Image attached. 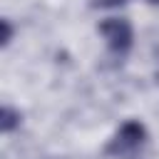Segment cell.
Returning <instances> with one entry per match:
<instances>
[{
  "instance_id": "obj_2",
  "label": "cell",
  "mask_w": 159,
  "mask_h": 159,
  "mask_svg": "<svg viewBox=\"0 0 159 159\" xmlns=\"http://www.w3.org/2000/svg\"><path fill=\"white\" fill-rule=\"evenodd\" d=\"M99 35L104 37V42L109 45V50H114V52H127L129 47H132V40H134V32H132V25H129V20H124V17H107V20H102L99 22Z\"/></svg>"
},
{
  "instance_id": "obj_3",
  "label": "cell",
  "mask_w": 159,
  "mask_h": 159,
  "mask_svg": "<svg viewBox=\"0 0 159 159\" xmlns=\"http://www.w3.org/2000/svg\"><path fill=\"white\" fill-rule=\"evenodd\" d=\"M20 119H22V117H20V112H17V109H12L10 104H5V107L0 109V129H2L5 134H7V132H12V129L20 124Z\"/></svg>"
},
{
  "instance_id": "obj_5",
  "label": "cell",
  "mask_w": 159,
  "mask_h": 159,
  "mask_svg": "<svg viewBox=\"0 0 159 159\" xmlns=\"http://www.w3.org/2000/svg\"><path fill=\"white\" fill-rule=\"evenodd\" d=\"M127 0H92L94 7H117V5H124Z\"/></svg>"
},
{
  "instance_id": "obj_4",
  "label": "cell",
  "mask_w": 159,
  "mask_h": 159,
  "mask_svg": "<svg viewBox=\"0 0 159 159\" xmlns=\"http://www.w3.org/2000/svg\"><path fill=\"white\" fill-rule=\"evenodd\" d=\"M0 27H2L0 42H2V47H5V45H10V40H12V25H10V20H0Z\"/></svg>"
},
{
  "instance_id": "obj_1",
  "label": "cell",
  "mask_w": 159,
  "mask_h": 159,
  "mask_svg": "<svg viewBox=\"0 0 159 159\" xmlns=\"http://www.w3.org/2000/svg\"><path fill=\"white\" fill-rule=\"evenodd\" d=\"M144 144H147V129H144V124L129 119V122H124V124L117 129V134L109 139L107 154H109V157H117V159H132Z\"/></svg>"
},
{
  "instance_id": "obj_6",
  "label": "cell",
  "mask_w": 159,
  "mask_h": 159,
  "mask_svg": "<svg viewBox=\"0 0 159 159\" xmlns=\"http://www.w3.org/2000/svg\"><path fill=\"white\" fill-rule=\"evenodd\" d=\"M147 2H152V5H159V0H147Z\"/></svg>"
}]
</instances>
